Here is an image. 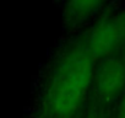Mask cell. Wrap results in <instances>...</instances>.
Masks as SVG:
<instances>
[{"label":"cell","instance_id":"6da1fadb","mask_svg":"<svg viewBox=\"0 0 125 118\" xmlns=\"http://www.w3.org/2000/svg\"><path fill=\"white\" fill-rule=\"evenodd\" d=\"M96 63L81 36L62 46L49 65L32 118H80Z\"/></svg>","mask_w":125,"mask_h":118},{"label":"cell","instance_id":"7a4b0ae2","mask_svg":"<svg viewBox=\"0 0 125 118\" xmlns=\"http://www.w3.org/2000/svg\"><path fill=\"white\" fill-rule=\"evenodd\" d=\"M81 38L96 62L125 50V4L103 10Z\"/></svg>","mask_w":125,"mask_h":118},{"label":"cell","instance_id":"3957f363","mask_svg":"<svg viewBox=\"0 0 125 118\" xmlns=\"http://www.w3.org/2000/svg\"><path fill=\"white\" fill-rule=\"evenodd\" d=\"M125 90V50L105 57L96 63L92 96L102 109L116 103Z\"/></svg>","mask_w":125,"mask_h":118},{"label":"cell","instance_id":"277c9868","mask_svg":"<svg viewBox=\"0 0 125 118\" xmlns=\"http://www.w3.org/2000/svg\"><path fill=\"white\" fill-rule=\"evenodd\" d=\"M107 3L98 0H82V1H70L64 5L62 21L66 27H79L92 17L102 14Z\"/></svg>","mask_w":125,"mask_h":118},{"label":"cell","instance_id":"5b68a950","mask_svg":"<svg viewBox=\"0 0 125 118\" xmlns=\"http://www.w3.org/2000/svg\"><path fill=\"white\" fill-rule=\"evenodd\" d=\"M114 118H125V90L115 103V116Z\"/></svg>","mask_w":125,"mask_h":118},{"label":"cell","instance_id":"8992f818","mask_svg":"<svg viewBox=\"0 0 125 118\" xmlns=\"http://www.w3.org/2000/svg\"><path fill=\"white\" fill-rule=\"evenodd\" d=\"M83 118H104L103 109L101 107L93 105L92 107H90V109L87 111V113H85Z\"/></svg>","mask_w":125,"mask_h":118}]
</instances>
